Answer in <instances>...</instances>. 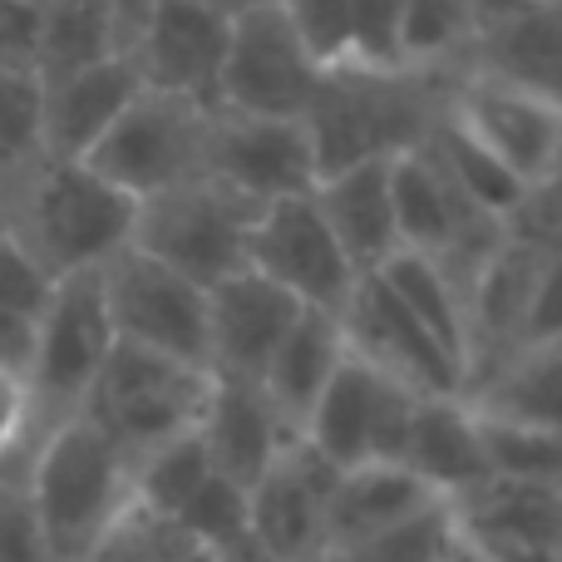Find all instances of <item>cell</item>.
Returning a JSON list of instances; mask_svg holds the SVG:
<instances>
[{
    "label": "cell",
    "mask_w": 562,
    "mask_h": 562,
    "mask_svg": "<svg viewBox=\"0 0 562 562\" xmlns=\"http://www.w3.org/2000/svg\"><path fill=\"white\" fill-rule=\"evenodd\" d=\"M459 75L409 65H340L321 69L301 124L316 148L321 178L366 158H395L419 148L435 119L445 114Z\"/></svg>",
    "instance_id": "obj_1"
},
{
    "label": "cell",
    "mask_w": 562,
    "mask_h": 562,
    "mask_svg": "<svg viewBox=\"0 0 562 562\" xmlns=\"http://www.w3.org/2000/svg\"><path fill=\"white\" fill-rule=\"evenodd\" d=\"M0 188L10 203V233L55 277L99 272L109 257L134 243L138 198L94 173L85 158L45 154Z\"/></svg>",
    "instance_id": "obj_2"
},
{
    "label": "cell",
    "mask_w": 562,
    "mask_h": 562,
    "mask_svg": "<svg viewBox=\"0 0 562 562\" xmlns=\"http://www.w3.org/2000/svg\"><path fill=\"white\" fill-rule=\"evenodd\" d=\"M25 494L55 562H85L134 498V459L94 419H55L25 464Z\"/></svg>",
    "instance_id": "obj_3"
},
{
    "label": "cell",
    "mask_w": 562,
    "mask_h": 562,
    "mask_svg": "<svg viewBox=\"0 0 562 562\" xmlns=\"http://www.w3.org/2000/svg\"><path fill=\"white\" fill-rule=\"evenodd\" d=\"M207 400H213V370L158 356L134 340H114L79 415L94 419L128 459H138L164 439L203 425Z\"/></svg>",
    "instance_id": "obj_4"
},
{
    "label": "cell",
    "mask_w": 562,
    "mask_h": 562,
    "mask_svg": "<svg viewBox=\"0 0 562 562\" xmlns=\"http://www.w3.org/2000/svg\"><path fill=\"white\" fill-rule=\"evenodd\" d=\"M257 207L227 193L207 173L188 178V183L154 193L138 203L134 247L173 267L178 277L198 281V286H217V281L237 277L247 267V237H252Z\"/></svg>",
    "instance_id": "obj_5"
},
{
    "label": "cell",
    "mask_w": 562,
    "mask_h": 562,
    "mask_svg": "<svg viewBox=\"0 0 562 562\" xmlns=\"http://www.w3.org/2000/svg\"><path fill=\"white\" fill-rule=\"evenodd\" d=\"M207 109L183 94H164V89H138L128 109L104 128L85 164L104 173L128 198H154L168 188L188 183L203 173V144H207Z\"/></svg>",
    "instance_id": "obj_6"
},
{
    "label": "cell",
    "mask_w": 562,
    "mask_h": 562,
    "mask_svg": "<svg viewBox=\"0 0 562 562\" xmlns=\"http://www.w3.org/2000/svg\"><path fill=\"white\" fill-rule=\"evenodd\" d=\"M114 321H109L104 281L99 272H69L55 281L45 311L35 316V360H30V400L40 419L79 415L99 366L114 350Z\"/></svg>",
    "instance_id": "obj_7"
},
{
    "label": "cell",
    "mask_w": 562,
    "mask_h": 562,
    "mask_svg": "<svg viewBox=\"0 0 562 562\" xmlns=\"http://www.w3.org/2000/svg\"><path fill=\"white\" fill-rule=\"evenodd\" d=\"M419 400L425 395H415L405 380L385 375L380 366L360 360L356 350L346 346L340 366L330 370L326 390L316 395L306 425H301V439H306L316 454H326L336 469L400 459Z\"/></svg>",
    "instance_id": "obj_8"
},
{
    "label": "cell",
    "mask_w": 562,
    "mask_h": 562,
    "mask_svg": "<svg viewBox=\"0 0 562 562\" xmlns=\"http://www.w3.org/2000/svg\"><path fill=\"white\" fill-rule=\"evenodd\" d=\"M321 85V65L306 49L301 30L281 10V0H262L233 15L227 55L217 75V104L243 114H286L301 119Z\"/></svg>",
    "instance_id": "obj_9"
},
{
    "label": "cell",
    "mask_w": 562,
    "mask_h": 562,
    "mask_svg": "<svg viewBox=\"0 0 562 562\" xmlns=\"http://www.w3.org/2000/svg\"><path fill=\"white\" fill-rule=\"evenodd\" d=\"M99 281H104L119 340L207 370V291L198 281L178 277L173 267L138 252L134 243L99 267Z\"/></svg>",
    "instance_id": "obj_10"
},
{
    "label": "cell",
    "mask_w": 562,
    "mask_h": 562,
    "mask_svg": "<svg viewBox=\"0 0 562 562\" xmlns=\"http://www.w3.org/2000/svg\"><path fill=\"white\" fill-rule=\"evenodd\" d=\"M203 173L237 193L243 203L267 207L277 198L311 193L321 178L316 148L301 119L286 114H243V109H207Z\"/></svg>",
    "instance_id": "obj_11"
},
{
    "label": "cell",
    "mask_w": 562,
    "mask_h": 562,
    "mask_svg": "<svg viewBox=\"0 0 562 562\" xmlns=\"http://www.w3.org/2000/svg\"><path fill=\"white\" fill-rule=\"evenodd\" d=\"M247 267L277 281L281 291H291L301 306H321L336 316L360 281L356 262L336 243L326 213L311 193H291L257 207L252 237H247Z\"/></svg>",
    "instance_id": "obj_12"
},
{
    "label": "cell",
    "mask_w": 562,
    "mask_h": 562,
    "mask_svg": "<svg viewBox=\"0 0 562 562\" xmlns=\"http://www.w3.org/2000/svg\"><path fill=\"white\" fill-rule=\"evenodd\" d=\"M340 330L360 360L405 380L415 395H464L459 360L419 326V316L385 286L380 272H360L356 291L340 306Z\"/></svg>",
    "instance_id": "obj_13"
},
{
    "label": "cell",
    "mask_w": 562,
    "mask_h": 562,
    "mask_svg": "<svg viewBox=\"0 0 562 562\" xmlns=\"http://www.w3.org/2000/svg\"><path fill=\"white\" fill-rule=\"evenodd\" d=\"M340 469L326 454L291 435L281 454L262 469L247 488V518H252V543L277 562H321L326 558V514L330 488Z\"/></svg>",
    "instance_id": "obj_14"
},
{
    "label": "cell",
    "mask_w": 562,
    "mask_h": 562,
    "mask_svg": "<svg viewBox=\"0 0 562 562\" xmlns=\"http://www.w3.org/2000/svg\"><path fill=\"white\" fill-rule=\"evenodd\" d=\"M449 114L488 148L504 168H514L528 188L558 164L562 154V104L518 89L508 79L464 69L449 89Z\"/></svg>",
    "instance_id": "obj_15"
},
{
    "label": "cell",
    "mask_w": 562,
    "mask_h": 562,
    "mask_svg": "<svg viewBox=\"0 0 562 562\" xmlns=\"http://www.w3.org/2000/svg\"><path fill=\"white\" fill-rule=\"evenodd\" d=\"M227 30L233 15L207 0H158L128 40V59L148 89L183 94L193 104H217Z\"/></svg>",
    "instance_id": "obj_16"
},
{
    "label": "cell",
    "mask_w": 562,
    "mask_h": 562,
    "mask_svg": "<svg viewBox=\"0 0 562 562\" xmlns=\"http://www.w3.org/2000/svg\"><path fill=\"white\" fill-rule=\"evenodd\" d=\"M301 316V301L277 281L243 267L237 277L207 286V370L217 380H252L262 385L267 360L281 336Z\"/></svg>",
    "instance_id": "obj_17"
},
{
    "label": "cell",
    "mask_w": 562,
    "mask_h": 562,
    "mask_svg": "<svg viewBox=\"0 0 562 562\" xmlns=\"http://www.w3.org/2000/svg\"><path fill=\"white\" fill-rule=\"evenodd\" d=\"M469 69L562 104V5L558 0H508L488 10Z\"/></svg>",
    "instance_id": "obj_18"
},
{
    "label": "cell",
    "mask_w": 562,
    "mask_h": 562,
    "mask_svg": "<svg viewBox=\"0 0 562 562\" xmlns=\"http://www.w3.org/2000/svg\"><path fill=\"white\" fill-rule=\"evenodd\" d=\"M138 89H144V79H138L128 55L40 79V94H45V154L85 158L104 138V128L128 109V99Z\"/></svg>",
    "instance_id": "obj_19"
},
{
    "label": "cell",
    "mask_w": 562,
    "mask_h": 562,
    "mask_svg": "<svg viewBox=\"0 0 562 562\" xmlns=\"http://www.w3.org/2000/svg\"><path fill=\"white\" fill-rule=\"evenodd\" d=\"M400 464H405L415 479H425L445 504H454V498H464L469 488L494 479L488 454H484V435H479V415L464 395H425L419 400Z\"/></svg>",
    "instance_id": "obj_20"
},
{
    "label": "cell",
    "mask_w": 562,
    "mask_h": 562,
    "mask_svg": "<svg viewBox=\"0 0 562 562\" xmlns=\"http://www.w3.org/2000/svg\"><path fill=\"white\" fill-rule=\"evenodd\" d=\"M207 445V459L223 479L252 488L262 479V469L281 454L296 429L277 415V405L267 400L262 385L252 380H217L213 375V400L203 409V425H198Z\"/></svg>",
    "instance_id": "obj_21"
},
{
    "label": "cell",
    "mask_w": 562,
    "mask_h": 562,
    "mask_svg": "<svg viewBox=\"0 0 562 562\" xmlns=\"http://www.w3.org/2000/svg\"><path fill=\"white\" fill-rule=\"evenodd\" d=\"M316 207L326 213L336 243L356 262V272H375L400 252V227H395V198H390V158H366V164H346L336 173L316 178L311 188Z\"/></svg>",
    "instance_id": "obj_22"
},
{
    "label": "cell",
    "mask_w": 562,
    "mask_h": 562,
    "mask_svg": "<svg viewBox=\"0 0 562 562\" xmlns=\"http://www.w3.org/2000/svg\"><path fill=\"white\" fill-rule=\"evenodd\" d=\"M405 0H281L321 69L400 65L395 25Z\"/></svg>",
    "instance_id": "obj_23"
},
{
    "label": "cell",
    "mask_w": 562,
    "mask_h": 562,
    "mask_svg": "<svg viewBox=\"0 0 562 562\" xmlns=\"http://www.w3.org/2000/svg\"><path fill=\"white\" fill-rule=\"evenodd\" d=\"M445 504L425 479H415L400 459H375V464L340 469L336 488H330V514H326V553L340 543L370 538L380 528H395L405 518L425 514V508Z\"/></svg>",
    "instance_id": "obj_24"
},
{
    "label": "cell",
    "mask_w": 562,
    "mask_h": 562,
    "mask_svg": "<svg viewBox=\"0 0 562 562\" xmlns=\"http://www.w3.org/2000/svg\"><path fill=\"white\" fill-rule=\"evenodd\" d=\"M454 524L488 548H558L562 543V494L524 479H488L449 504Z\"/></svg>",
    "instance_id": "obj_25"
},
{
    "label": "cell",
    "mask_w": 562,
    "mask_h": 562,
    "mask_svg": "<svg viewBox=\"0 0 562 562\" xmlns=\"http://www.w3.org/2000/svg\"><path fill=\"white\" fill-rule=\"evenodd\" d=\"M340 356H346L340 316L336 311H321V306H301V316L291 321V330L277 346V356L267 360V370H262L267 400H272L277 415L286 419L296 435H301V425H306L316 395L326 390L330 370L340 366Z\"/></svg>",
    "instance_id": "obj_26"
},
{
    "label": "cell",
    "mask_w": 562,
    "mask_h": 562,
    "mask_svg": "<svg viewBox=\"0 0 562 562\" xmlns=\"http://www.w3.org/2000/svg\"><path fill=\"white\" fill-rule=\"evenodd\" d=\"M464 400L498 419L562 429V336L518 346L514 356H504L488 375H479L474 385L464 390Z\"/></svg>",
    "instance_id": "obj_27"
},
{
    "label": "cell",
    "mask_w": 562,
    "mask_h": 562,
    "mask_svg": "<svg viewBox=\"0 0 562 562\" xmlns=\"http://www.w3.org/2000/svg\"><path fill=\"white\" fill-rule=\"evenodd\" d=\"M128 55L124 25L109 0H45L35 30V75L55 79L99 59Z\"/></svg>",
    "instance_id": "obj_28"
},
{
    "label": "cell",
    "mask_w": 562,
    "mask_h": 562,
    "mask_svg": "<svg viewBox=\"0 0 562 562\" xmlns=\"http://www.w3.org/2000/svg\"><path fill=\"white\" fill-rule=\"evenodd\" d=\"M484 10L479 0H405L395 25V59L409 69L464 75Z\"/></svg>",
    "instance_id": "obj_29"
},
{
    "label": "cell",
    "mask_w": 562,
    "mask_h": 562,
    "mask_svg": "<svg viewBox=\"0 0 562 562\" xmlns=\"http://www.w3.org/2000/svg\"><path fill=\"white\" fill-rule=\"evenodd\" d=\"M425 148H429V158L449 173V183H454L474 207H484L488 217H504V223L518 213L528 183L514 173V168L498 164V158L488 154V148L479 144L454 114H449V104H445V114L435 119V128L425 134Z\"/></svg>",
    "instance_id": "obj_30"
},
{
    "label": "cell",
    "mask_w": 562,
    "mask_h": 562,
    "mask_svg": "<svg viewBox=\"0 0 562 562\" xmlns=\"http://www.w3.org/2000/svg\"><path fill=\"white\" fill-rule=\"evenodd\" d=\"M385 277V286L405 301L409 311L419 316V326L459 360V370L469 366V326H464V286L425 252H409L400 247L385 267H375Z\"/></svg>",
    "instance_id": "obj_31"
},
{
    "label": "cell",
    "mask_w": 562,
    "mask_h": 562,
    "mask_svg": "<svg viewBox=\"0 0 562 562\" xmlns=\"http://www.w3.org/2000/svg\"><path fill=\"white\" fill-rule=\"evenodd\" d=\"M207 474H213V459H207L203 435H198V429L173 435L158 449L134 459V504L154 508V514L178 524V514H183L188 498L207 484Z\"/></svg>",
    "instance_id": "obj_32"
},
{
    "label": "cell",
    "mask_w": 562,
    "mask_h": 562,
    "mask_svg": "<svg viewBox=\"0 0 562 562\" xmlns=\"http://www.w3.org/2000/svg\"><path fill=\"white\" fill-rule=\"evenodd\" d=\"M474 415L494 479H524V484H543L562 494V429L518 425V419H498L484 409Z\"/></svg>",
    "instance_id": "obj_33"
},
{
    "label": "cell",
    "mask_w": 562,
    "mask_h": 562,
    "mask_svg": "<svg viewBox=\"0 0 562 562\" xmlns=\"http://www.w3.org/2000/svg\"><path fill=\"white\" fill-rule=\"evenodd\" d=\"M45 158V94L25 65H0V183Z\"/></svg>",
    "instance_id": "obj_34"
},
{
    "label": "cell",
    "mask_w": 562,
    "mask_h": 562,
    "mask_svg": "<svg viewBox=\"0 0 562 562\" xmlns=\"http://www.w3.org/2000/svg\"><path fill=\"white\" fill-rule=\"evenodd\" d=\"M449 543H454V514H449V504H435L395 528L330 548L326 562H445Z\"/></svg>",
    "instance_id": "obj_35"
},
{
    "label": "cell",
    "mask_w": 562,
    "mask_h": 562,
    "mask_svg": "<svg viewBox=\"0 0 562 562\" xmlns=\"http://www.w3.org/2000/svg\"><path fill=\"white\" fill-rule=\"evenodd\" d=\"M193 548L198 543L173 518L128 498V508L99 533V543L85 553V562H178L183 553H193Z\"/></svg>",
    "instance_id": "obj_36"
},
{
    "label": "cell",
    "mask_w": 562,
    "mask_h": 562,
    "mask_svg": "<svg viewBox=\"0 0 562 562\" xmlns=\"http://www.w3.org/2000/svg\"><path fill=\"white\" fill-rule=\"evenodd\" d=\"M178 528L207 553H227V548L252 543V518H247V488L223 479L213 469L207 484L188 498V508L178 514Z\"/></svg>",
    "instance_id": "obj_37"
},
{
    "label": "cell",
    "mask_w": 562,
    "mask_h": 562,
    "mask_svg": "<svg viewBox=\"0 0 562 562\" xmlns=\"http://www.w3.org/2000/svg\"><path fill=\"white\" fill-rule=\"evenodd\" d=\"M45 429H49V419L35 415L30 380L0 366V479H20L25 484V464Z\"/></svg>",
    "instance_id": "obj_38"
},
{
    "label": "cell",
    "mask_w": 562,
    "mask_h": 562,
    "mask_svg": "<svg viewBox=\"0 0 562 562\" xmlns=\"http://www.w3.org/2000/svg\"><path fill=\"white\" fill-rule=\"evenodd\" d=\"M55 281L59 277L49 272L15 233L0 237V306L20 311V316H40L49 291H55Z\"/></svg>",
    "instance_id": "obj_39"
},
{
    "label": "cell",
    "mask_w": 562,
    "mask_h": 562,
    "mask_svg": "<svg viewBox=\"0 0 562 562\" xmlns=\"http://www.w3.org/2000/svg\"><path fill=\"white\" fill-rule=\"evenodd\" d=\"M0 562H55L20 479H0Z\"/></svg>",
    "instance_id": "obj_40"
},
{
    "label": "cell",
    "mask_w": 562,
    "mask_h": 562,
    "mask_svg": "<svg viewBox=\"0 0 562 562\" xmlns=\"http://www.w3.org/2000/svg\"><path fill=\"white\" fill-rule=\"evenodd\" d=\"M508 233L528 237V243L543 247V252H562V154H558V164L524 193L518 213L508 217Z\"/></svg>",
    "instance_id": "obj_41"
},
{
    "label": "cell",
    "mask_w": 562,
    "mask_h": 562,
    "mask_svg": "<svg viewBox=\"0 0 562 562\" xmlns=\"http://www.w3.org/2000/svg\"><path fill=\"white\" fill-rule=\"evenodd\" d=\"M558 336H562V252H543L533 301H528V321H524V346L528 340H558Z\"/></svg>",
    "instance_id": "obj_42"
},
{
    "label": "cell",
    "mask_w": 562,
    "mask_h": 562,
    "mask_svg": "<svg viewBox=\"0 0 562 562\" xmlns=\"http://www.w3.org/2000/svg\"><path fill=\"white\" fill-rule=\"evenodd\" d=\"M35 30H40V5L0 0V65L35 69Z\"/></svg>",
    "instance_id": "obj_43"
},
{
    "label": "cell",
    "mask_w": 562,
    "mask_h": 562,
    "mask_svg": "<svg viewBox=\"0 0 562 562\" xmlns=\"http://www.w3.org/2000/svg\"><path fill=\"white\" fill-rule=\"evenodd\" d=\"M30 360H35V316L0 306V366L30 375Z\"/></svg>",
    "instance_id": "obj_44"
},
{
    "label": "cell",
    "mask_w": 562,
    "mask_h": 562,
    "mask_svg": "<svg viewBox=\"0 0 562 562\" xmlns=\"http://www.w3.org/2000/svg\"><path fill=\"white\" fill-rule=\"evenodd\" d=\"M459 533H464V528H459ZM479 553L488 562H562V548H488V543H479Z\"/></svg>",
    "instance_id": "obj_45"
},
{
    "label": "cell",
    "mask_w": 562,
    "mask_h": 562,
    "mask_svg": "<svg viewBox=\"0 0 562 562\" xmlns=\"http://www.w3.org/2000/svg\"><path fill=\"white\" fill-rule=\"evenodd\" d=\"M109 5H114L119 25H124V40H134V30L144 25V15L158 5V0H109Z\"/></svg>",
    "instance_id": "obj_46"
},
{
    "label": "cell",
    "mask_w": 562,
    "mask_h": 562,
    "mask_svg": "<svg viewBox=\"0 0 562 562\" xmlns=\"http://www.w3.org/2000/svg\"><path fill=\"white\" fill-rule=\"evenodd\" d=\"M445 562H488V558L479 553L474 538H464V533H459V524H454V543H449V558Z\"/></svg>",
    "instance_id": "obj_47"
},
{
    "label": "cell",
    "mask_w": 562,
    "mask_h": 562,
    "mask_svg": "<svg viewBox=\"0 0 562 562\" xmlns=\"http://www.w3.org/2000/svg\"><path fill=\"white\" fill-rule=\"evenodd\" d=\"M213 562H277V558H267L257 543H243V548H227V553H213Z\"/></svg>",
    "instance_id": "obj_48"
},
{
    "label": "cell",
    "mask_w": 562,
    "mask_h": 562,
    "mask_svg": "<svg viewBox=\"0 0 562 562\" xmlns=\"http://www.w3.org/2000/svg\"><path fill=\"white\" fill-rule=\"evenodd\" d=\"M207 5H217V10H227V15H237V10H247V5H262V0H207Z\"/></svg>",
    "instance_id": "obj_49"
},
{
    "label": "cell",
    "mask_w": 562,
    "mask_h": 562,
    "mask_svg": "<svg viewBox=\"0 0 562 562\" xmlns=\"http://www.w3.org/2000/svg\"><path fill=\"white\" fill-rule=\"evenodd\" d=\"M10 233V203H5V188H0V237Z\"/></svg>",
    "instance_id": "obj_50"
},
{
    "label": "cell",
    "mask_w": 562,
    "mask_h": 562,
    "mask_svg": "<svg viewBox=\"0 0 562 562\" xmlns=\"http://www.w3.org/2000/svg\"><path fill=\"white\" fill-rule=\"evenodd\" d=\"M30 5H45V0H30Z\"/></svg>",
    "instance_id": "obj_51"
},
{
    "label": "cell",
    "mask_w": 562,
    "mask_h": 562,
    "mask_svg": "<svg viewBox=\"0 0 562 562\" xmlns=\"http://www.w3.org/2000/svg\"><path fill=\"white\" fill-rule=\"evenodd\" d=\"M321 562H326V558H321Z\"/></svg>",
    "instance_id": "obj_52"
},
{
    "label": "cell",
    "mask_w": 562,
    "mask_h": 562,
    "mask_svg": "<svg viewBox=\"0 0 562 562\" xmlns=\"http://www.w3.org/2000/svg\"><path fill=\"white\" fill-rule=\"evenodd\" d=\"M558 548H562V543H558Z\"/></svg>",
    "instance_id": "obj_53"
}]
</instances>
